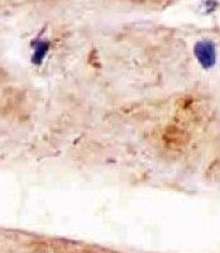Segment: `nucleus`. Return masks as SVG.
I'll return each instance as SVG.
<instances>
[{"label":"nucleus","instance_id":"obj_3","mask_svg":"<svg viewBox=\"0 0 220 253\" xmlns=\"http://www.w3.org/2000/svg\"><path fill=\"white\" fill-rule=\"evenodd\" d=\"M205 5H206V10H208V12H213V10H215V9H217L218 3L215 1V0H208V1L205 3Z\"/></svg>","mask_w":220,"mask_h":253},{"label":"nucleus","instance_id":"obj_2","mask_svg":"<svg viewBox=\"0 0 220 253\" xmlns=\"http://www.w3.org/2000/svg\"><path fill=\"white\" fill-rule=\"evenodd\" d=\"M49 42L48 41H40L37 43V47L35 49V53L32 56V62L35 65H41L46 57V53L48 52Z\"/></svg>","mask_w":220,"mask_h":253},{"label":"nucleus","instance_id":"obj_1","mask_svg":"<svg viewBox=\"0 0 220 253\" xmlns=\"http://www.w3.org/2000/svg\"><path fill=\"white\" fill-rule=\"evenodd\" d=\"M194 55L203 69L210 70L217 65V46L212 41H199L194 46Z\"/></svg>","mask_w":220,"mask_h":253}]
</instances>
